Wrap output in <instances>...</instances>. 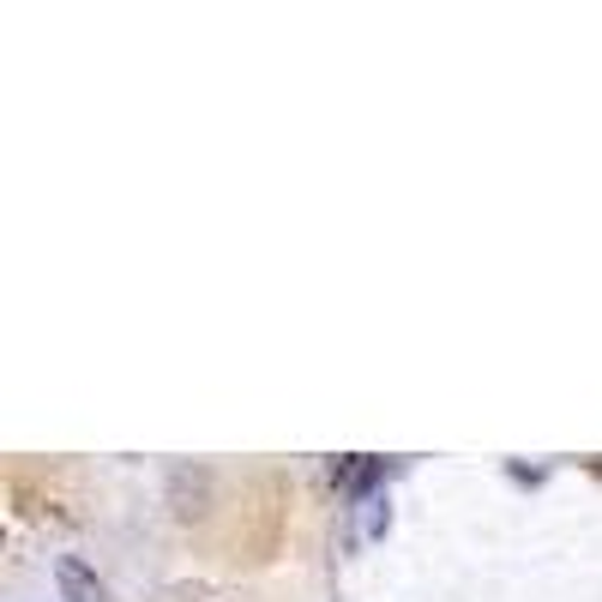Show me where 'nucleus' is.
I'll return each mask as SVG.
<instances>
[{"label":"nucleus","mask_w":602,"mask_h":602,"mask_svg":"<svg viewBox=\"0 0 602 602\" xmlns=\"http://www.w3.org/2000/svg\"><path fill=\"white\" fill-rule=\"evenodd\" d=\"M54 585H61V602H109V585L79 554H61V561H54Z\"/></svg>","instance_id":"nucleus-1"},{"label":"nucleus","mask_w":602,"mask_h":602,"mask_svg":"<svg viewBox=\"0 0 602 602\" xmlns=\"http://www.w3.org/2000/svg\"><path fill=\"white\" fill-rule=\"evenodd\" d=\"M331 476H338L350 494H367V488L386 476V459H367V452H355V459H338V464H331Z\"/></svg>","instance_id":"nucleus-2"}]
</instances>
